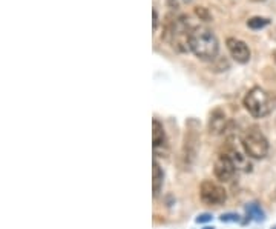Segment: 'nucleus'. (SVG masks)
<instances>
[{
    "label": "nucleus",
    "mask_w": 276,
    "mask_h": 229,
    "mask_svg": "<svg viewBox=\"0 0 276 229\" xmlns=\"http://www.w3.org/2000/svg\"><path fill=\"white\" fill-rule=\"evenodd\" d=\"M189 48L192 53L204 62H213L219 53V43L212 30L206 27H195L189 36Z\"/></svg>",
    "instance_id": "obj_1"
},
{
    "label": "nucleus",
    "mask_w": 276,
    "mask_h": 229,
    "mask_svg": "<svg viewBox=\"0 0 276 229\" xmlns=\"http://www.w3.org/2000/svg\"><path fill=\"white\" fill-rule=\"evenodd\" d=\"M241 145L247 157L264 159L268 154V142L256 126H250L241 136Z\"/></svg>",
    "instance_id": "obj_2"
},
{
    "label": "nucleus",
    "mask_w": 276,
    "mask_h": 229,
    "mask_svg": "<svg viewBox=\"0 0 276 229\" xmlns=\"http://www.w3.org/2000/svg\"><path fill=\"white\" fill-rule=\"evenodd\" d=\"M244 108L248 111V114L255 119H262L270 114L271 111V100L270 95L262 88H252L242 100Z\"/></svg>",
    "instance_id": "obj_3"
},
{
    "label": "nucleus",
    "mask_w": 276,
    "mask_h": 229,
    "mask_svg": "<svg viewBox=\"0 0 276 229\" xmlns=\"http://www.w3.org/2000/svg\"><path fill=\"white\" fill-rule=\"evenodd\" d=\"M199 197L207 205H222V203L227 200V194H225V189L212 182V180H204L201 185H199Z\"/></svg>",
    "instance_id": "obj_4"
},
{
    "label": "nucleus",
    "mask_w": 276,
    "mask_h": 229,
    "mask_svg": "<svg viewBox=\"0 0 276 229\" xmlns=\"http://www.w3.org/2000/svg\"><path fill=\"white\" fill-rule=\"evenodd\" d=\"M213 171H215V175L219 182H230L236 172V166L232 162V159L224 152V154H221L216 159Z\"/></svg>",
    "instance_id": "obj_5"
},
{
    "label": "nucleus",
    "mask_w": 276,
    "mask_h": 229,
    "mask_svg": "<svg viewBox=\"0 0 276 229\" xmlns=\"http://www.w3.org/2000/svg\"><path fill=\"white\" fill-rule=\"evenodd\" d=\"M225 45H227L229 53L235 62L244 65L250 60V49H248L245 42H242L236 37H229L227 40H225Z\"/></svg>",
    "instance_id": "obj_6"
},
{
    "label": "nucleus",
    "mask_w": 276,
    "mask_h": 229,
    "mask_svg": "<svg viewBox=\"0 0 276 229\" xmlns=\"http://www.w3.org/2000/svg\"><path fill=\"white\" fill-rule=\"evenodd\" d=\"M152 148H154V154L163 157V154H167V139L163 125L154 119L152 120Z\"/></svg>",
    "instance_id": "obj_7"
},
{
    "label": "nucleus",
    "mask_w": 276,
    "mask_h": 229,
    "mask_svg": "<svg viewBox=\"0 0 276 229\" xmlns=\"http://www.w3.org/2000/svg\"><path fill=\"white\" fill-rule=\"evenodd\" d=\"M227 128V119H225V114L221 108H216L210 112V119H209V131L210 134H222Z\"/></svg>",
    "instance_id": "obj_8"
},
{
    "label": "nucleus",
    "mask_w": 276,
    "mask_h": 229,
    "mask_svg": "<svg viewBox=\"0 0 276 229\" xmlns=\"http://www.w3.org/2000/svg\"><path fill=\"white\" fill-rule=\"evenodd\" d=\"M198 136L195 134V131L189 130L186 134V140H184V159L186 160H193L195 154L198 151Z\"/></svg>",
    "instance_id": "obj_9"
},
{
    "label": "nucleus",
    "mask_w": 276,
    "mask_h": 229,
    "mask_svg": "<svg viewBox=\"0 0 276 229\" xmlns=\"http://www.w3.org/2000/svg\"><path fill=\"white\" fill-rule=\"evenodd\" d=\"M230 159H232V162L235 163V166H236V169H242V171H245V172H248V171H252V163L248 162V159L245 157V156H242L239 151H236V149H229L227 152H225Z\"/></svg>",
    "instance_id": "obj_10"
},
{
    "label": "nucleus",
    "mask_w": 276,
    "mask_h": 229,
    "mask_svg": "<svg viewBox=\"0 0 276 229\" xmlns=\"http://www.w3.org/2000/svg\"><path fill=\"white\" fill-rule=\"evenodd\" d=\"M152 186H154V197H157L160 194V191L163 189V182H164V172L163 169L160 168L158 162L154 159L152 162Z\"/></svg>",
    "instance_id": "obj_11"
},
{
    "label": "nucleus",
    "mask_w": 276,
    "mask_h": 229,
    "mask_svg": "<svg viewBox=\"0 0 276 229\" xmlns=\"http://www.w3.org/2000/svg\"><path fill=\"white\" fill-rule=\"evenodd\" d=\"M245 212L250 218L255 220V221H264L265 220V214H264L262 208L258 205V203H248V205L245 206Z\"/></svg>",
    "instance_id": "obj_12"
},
{
    "label": "nucleus",
    "mask_w": 276,
    "mask_h": 229,
    "mask_svg": "<svg viewBox=\"0 0 276 229\" xmlns=\"http://www.w3.org/2000/svg\"><path fill=\"white\" fill-rule=\"evenodd\" d=\"M268 23H270V20H268V19L256 16V17H252V19H248V20H247V27H248V28H252V30H262V28H265V27H267Z\"/></svg>",
    "instance_id": "obj_13"
},
{
    "label": "nucleus",
    "mask_w": 276,
    "mask_h": 229,
    "mask_svg": "<svg viewBox=\"0 0 276 229\" xmlns=\"http://www.w3.org/2000/svg\"><path fill=\"white\" fill-rule=\"evenodd\" d=\"M219 220H221L222 223H236V221H239L241 218H239V215H238V214H233V212H225V214H222V215L219 217Z\"/></svg>",
    "instance_id": "obj_14"
},
{
    "label": "nucleus",
    "mask_w": 276,
    "mask_h": 229,
    "mask_svg": "<svg viewBox=\"0 0 276 229\" xmlns=\"http://www.w3.org/2000/svg\"><path fill=\"white\" fill-rule=\"evenodd\" d=\"M195 13H196V16H198L199 19H203V20H210V14H209V11H207L206 8H203V7H196Z\"/></svg>",
    "instance_id": "obj_15"
},
{
    "label": "nucleus",
    "mask_w": 276,
    "mask_h": 229,
    "mask_svg": "<svg viewBox=\"0 0 276 229\" xmlns=\"http://www.w3.org/2000/svg\"><path fill=\"white\" fill-rule=\"evenodd\" d=\"M212 214H209V212H204V214H199L196 218H195V221L196 223H209V221H212Z\"/></svg>",
    "instance_id": "obj_16"
},
{
    "label": "nucleus",
    "mask_w": 276,
    "mask_h": 229,
    "mask_svg": "<svg viewBox=\"0 0 276 229\" xmlns=\"http://www.w3.org/2000/svg\"><path fill=\"white\" fill-rule=\"evenodd\" d=\"M152 17H154L152 25H154V31H155V30H157V27H158V13H157V10H155V8L152 10Z\"/></svg>",
    "instance_id": "obj_17"
},
{
    "label": "nucleus",
    "mask_w": 276,
    "mask_h": 229,
    "mask_svg": "<svg viewBox=\"0 0 276 229\" xmlns=\"http://www.w3.org/2000/svg\"><path fill=\"white\" fill-rule=\"evenodd\" d=\"M203 229H215L213 226H206V227H203Z\"/></svg>",
    "instance_id": "obj_18"
},
{
    "label": "nucleus",
    "mask_w": 276,
    "mask_h": 229,
    "mask_svg": "<svg viewBox=\"0 0 276 229\" xmlns=\"http://www.w3.org/2000/svg\"><path fill=\"white\" fill-rule=\"evenodd\" d=\"M252 2H264V0H252Z\"/></svg>",
    "instance_id": "obj_19"
},
{
    "label": "nucleus",
    "mask_w": 276,
    "mask_h": 229,
    "mask_svg": "<svg viewBox=\"0 0 276 229\" xmlns=\"http://www.w3.org/2000/svg\"><path fill=\"white\" fill-rule=\"evenodd\" d=\"M271 229H276V226H273V227H271Z\"/></svg>",
    "instance_id": "obj_20"
}]
</instances>
